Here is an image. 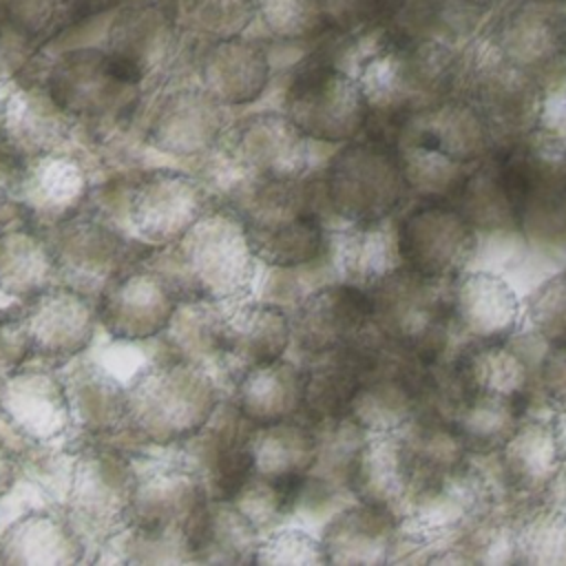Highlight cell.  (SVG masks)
I'll use <instances>...</instances> for the list:
<instances>
[{"label":"cell","instance_id":"1","mask_svg":"<svg viewBox=\"0 0 566 566\" xmlns=\"http://www.w3.org/2000/svg\"><path fill=\"white\" fill-rule=\"evenodd\" d=\"M254 252L237 210L203 212L179 239L153 254L179 303L239 301L252 285Z\"/></svg>","mask_w":566,"mask_h":566},{"label":"cell","instance_id":"2","mask_svg":"<svg viewBox=\"0 0 566 566\" xmlns=\"http://www.w3.org/2000/svg\"><path fill=\"white\" fill-rule=\"evenodd\" d=\"M217 405V387L206 369L172 354L133 376L126 389V427L155 444L184 442Z\"/></svg>","mask_w":566,"mask_h":566},{"label":"cell","instance_id":"3","mask_svg":"<svg viewBox=\"0 0 566 566\" xmlns=\"http://www.w3.org/2000/svg\"><path fill=\"white\" fill-rule=\"evenodd\" d=\"M453 95L480 113L493 144H511L539 124L535 75L509 62L486 35L473 42L460 57Z\"/></svg>","mask_w":566,"mask_h":566},{"label":"cell","instance_id":"4","mask_svg":"<svg viewBox=\"0 0 566 566\" xmlns=\"http://www.w3.org/2000/svg\"><path fill=\"white\" fill-rule=\"evenodd\" d=\"M310 144L285 115H252L217 139L212 175L221 181L230 177L237 199L274 179H294L310 168Z\"/></svg>","mask_w":566,"mask_h":566},{"label":"cell","instance_id":"5","mask_svg":"<svg viewBox=\"0 0 566 566\" xmlns=\"http://www.w3.org/2000/svg\"><path fill=\"white\" fill-rule=\"evenodd\" d=\"M208 500L206 486L190 464L153 462L135 471L126 520L128 546L184 551L188 559L186 531Z\"/></svg>","mask_w":566,"mask_h":566},{"label":"cell","instance_id":"6","mask_svg":"<svg viewBox=\"0 0 566 566\" xmlns=\"http://www.w3.org/2000/svg\"><path fill=\"white\" fill-rule=\"evenodd\" d=\"M321 177L327 210L347 223L396 214L409 195L396 148L382 142L347 144Z\"/></svg>","mask_w":566,"mask_h":566},{"label":"cell","instance_id":"7","mask_svg":"<svg viewBox=\"0 0 566 566\" xmlns=\"http://www.w3.org/2000/svg\"><path fill=\"white\" fill-rule=\"evenodd\" d=\"M285 117L312 142L347 144L369 119V104L358 77L340 66L301 69L285 93Z\"/></svg>","mask_w":566,"mask_h":566},{"label":"cell","instance_id":"8","mask_svg":"<svg viewBox=\"0 0 566 566\" xmlns=\"http://www.w3.org/2000/svg\"><path fill=\"white\" fill-rule=\"evenodd\" d=\"M402 265L431 279H453L469 270L475 232L453 203L424 201L398 217Z\"/></svg>","mask_w":566,"mask_h":566},{"label":"cell","instance_id":"9","mask_svg":"<svg viewBox=\"0 0 566 566\" xmlns=\"http://www.w3.org/2000/svg\"><path fill=\"white\" fill-rule=\"evenodd\" d=\"M133 464L111 451H88L77 458L69 489V522L77 535L113 537L128 520Z\"/></svg>","mask_w":566,"mask_h":566},{"label":"cell","instance_id":"10","mask_svg":"<svg viewBox=\"0 0 566 566\" xmlns=\"http://www.w3.org/2000/svg\"><path fill=\"white\" fill-rule=\"evenodd\" d=\"M254 422L237 402H219L203 427L184 440L192 469L199 473L210 500L232 502L254 471L250 438Z\"/></svg>","mask_w":566,"mask_h":566},{"label":"cell","instance_id":"11","mask_svg":"<svg viewBox=\"0 0 566 566\" xmlns=\"http://www.w3.org/2000/svg\"><path fill=\"white\" fill-rule=\"evenodd\" d=\"M292 338L307 354L356 347L371 340L378 332L371 321L367 290L352 283H327L307 294L296 307Z\"/></svg>","mask_w":566,"mask_h":566},{"label":"cell","instance_id":"12","mask_svg":"<svg viewBox=\"0 0 566 566\" xmlns=\"http://www.w3.org/2000/svg\"><path fill=\"white\" fill-rule=\"evenodd\" d=\"M44 88L64 115L97 119L119 113L135 84L117 71L108 51L75 49L51 64Z\"/></svg>","mask_w":566,"mask_h":566},{"label":"cell","instance_id":"13","mask_svg":"<svg viewBox=\"0 0 566 566\" xmlns=\"http://www.w3.org/2000/svg\"><path fill=\"white\" fill-rule=\"evenodd\" d=\"M449 314L464 347L504 340L524 318V298L504 276L489 270H464L451 279Z\"/></svg>","mask_w":566,"mask_h":566},{"label":"cell","instance_id":"14","mask_svg":"<svg viewBox=\"0 0 566 566\" xmlns=\"http://www.w3.org/2000/svg\"><path fill=\"white\" fill-rule=\"evenodd\" d=\"M179 298L170 283L150 265L119 274L97 301V318L117 340H144L166 332Z\"/></svg>","mask_w":566,"mask_h":566},{"label":"cell","instance_id":"15","mask_svg":"<svg viewBox=\"0 0 566 566\" xmlns=\"http://www.w3.org/2000/svg\"><path fill=\"white\" fill-rule=\"evenodd\" d=\"M203 212V186L181 172L146 175L128 197L130 228L157 248L179 239Z\"/></svg>","mask_w":566,"mask_h":566},{"label":"cell","instance_id":"16","mask_svg":"<svg viewBox=\"0 0 566 566\" xmlns=\"http://www.w3.org/2000/svg\"><path fill=\"white\" fill-rule=\"evenodd\" d=\"M292 338L287 314L268 303L239 305L230 314H219L214 365L239 380L254 367L281 358Z\"/></svg>","mask_w":566,"mask_h":566},{"label":"cell","instance_id":"17","mask_svg":"<svg viewBox=\"0 0 566 566\" xmlns=\"http://www.w3.org/2000/svg\"><path fill=\"white\" fill-rule=\"evenodd\" d=\"M9 197L31 228L60 226L77 214L86 195V175L73 157L42 153L13 177Z\"/></svg>","mask_w":566,"mask_h":566},{"label":"cell","instance_id":"18","mask_svg":"<svg viewBox=\"0 0 566 566\" xmlns=\"http://www.w3.org/2000/svg\"><path fill=\"white\" fill-rule=\"evenodd\" d=\"M22 316L31 336L33 354L49 360H66L80 354L95 334L97 305L71 287H46L42 294L24 303Z\"/></svg>","mask_w":566,"mask_h":566},{"label":"cell","instance_id":"19","mask_svg":"<svg viewBox=\"0 0 566 566\" xmlns=\"http://www.w3.org/2000/svg\"><path fill=\"white\" fill-rule=\"evenodd\" d=\"M413 475V455L400 431H365L347 467V489L358 502L402 515Z\"/></svg>","mask_w":566,"mask_h":566},{"label":"cell","instance_id":"20","mask_svg":"<svg viewBox=\"0 0 566 566\" xmlns=\"http://www.w3.org/2000/svg\"><path fill=\"white\" fill-rule=\"evenodd\" d=\"M57 274L80 292L106 287L119 276V270L130 259V245L117 228L97 221H75V217L57 226V239L51 243Z\"/></svg>","mask_w":566,"mask_h":566},{"label":"cell","instance_id":"21","mask_svg":"<svg viewBox=\"0 0 566 566\" xmlns=\"http://www.w3.org/2000/svg\"><path fill=\"white\" fill-rule=\"evenodd\" d=\"M0 413L33 442H51L71 424V402L62 378L46 369H18L0 385Z\"/></svg>","mask_w":566,"mask_h":566},{"label":"cell","instance_id":"22","mask_svg":"<svg viewBox=\"0 0 566 566\" xmlns=\"http://www.w3.org/2000/svg\"><path fill=\"white\" fill-rule=\"evenodd\" d=\"M172 44V18L164 4L153 0H137L124 7L108 31V55L135 86L168 60Z\"/></svg>","mask_w":566,"mask_h":566},{"label":"cell","instance_id":"23","mask_svg":"<svg viewBox=\"0 0 566 566\" xmlns=\"http://www.w3.org/2000/svg\"><path fill=\"white\" fill-rule=\"evenodd\" d=\"M398 142H418L464 164L482 161L493 148V137L480 113L455 95L409 115Z\"/></svg>","mask_w":566,"mask_h":566},{"label":"cell","instance_id":"24","mask_svg":"<svg viewBox=\"0 0 566 566\" xmlns=\"http://www.w3.org/2000/svg\"><path fill=\"white\" fill-rule=\"evenodd\" d=\"M564 35L566 15L546 0H524L486 33L509 62L533 75L564 53Z\"/></svg>","mask_w":566,"mask_h":566},{"label":"cell","instance_id":"25","mask_svg":"<svg viewBox=\"0 0 566 566\" xmlns=\"http://www.w3.org/2000/svg\"><path fill=\"white\" fill-rule=\"evenodd\" d=\"M378 334L356 347L329 349L307 354L303 367L305 374V398L303 411L314 424L340 420L349 416L352 400L365 378L371 347Z\"/></svg>","mask_w":566,"mask_h":566},{"label":"cell","instance_id":"26","mask_svg":"<svg viewBox=\"0 0 566 566\" xmlns=\"http://www.w3.org/2000/svg\"><path fill=\"white\" fill-rule=\"evenodd\" d=\"M223 104L206 88L170 93L157 108L148 142L170 155H195L217 144L223 128Z\"/></svg>","mask_w":566,"mask_h":566},{"label":"cell","instance_id":"27","mask_svg":"<svg viewBox=\"0 0 566 566\" xmlns=\"http://www.w3.org/2000/svg\"><path fill=\"white\" fill-rule=\"evenodd\" d=\"M329 259L345 283L369 290L387 274L402 268L398 217L347 223L329 239Z\"/></svg>","mask_w":566,"mask_h":566},{"label":"cell","instance_id":"28","mask_svg":"<svg viewBox=\"0 0 566 566\" xmlns=\"http://www.w3.org/2000/svg\"><path fill=\"white\" fill-rule=\"evenodd\" d=\"M398 520L394 511L358 500L334 513L321 535L327 564H387Z\"/></svg>","mask_w":566,"mask_h":566},{"label":"cell","instance_id":"29","mask_svg":"<svg viewBox=\"0 0 566 566\" xmlns=\"http://www.w3.org/2000/svg\"><path fill=\"white\" fill-rule=\"evenodd\" d=\"M261 531L226 500H208L186 531L188 562L254 564Z\"/></svg>","mask_w":566,"mask_h":566},{"label":"cell","instance_id":"30","mask_svg":"<svg viewBox=\"0 0 566 566\" xmlns=\"http://www.w3.org/2000/svg\"><path fill=\"white\" fill-rule=\"evenodd\" d=\"M270 80L265 49L243 35L217 40L201 57L203 88L223 106L256 99Z\"/></svg>","mask_w":566,"mask_h":566},{"label":"cell","instance_id":"31","mask_svg":"<svg viewBox=\"0 0 566 566\" xmlns=\"http://www.w3.org/2000/svg\"><path fill=\"white\" fill-rule=\"evenodd\" d=\"M497 453L506 489L517 497L537 500L539 491L562 462L553 420L526 413Z\"/></svg>","mask_w":566,"mask_h":566},{"label":"cell","instance_id":"32","mask_svg":"<svg viewBox=\"0 0 566 566\" xmlns=\"http://www.w3.org/2000/svg\"><path fill=\"white\" fill-rule=\"evenodd\" d=\"M524 416L520 400L489 391L462 389L458 385L444 418L469 453L500 451Z\"/></svg>","mask_w":566,"mask_h":566},{"label":"cell","instance_id":"33","mask_svg":"<svg viewBox=\"0 0 566 566\" xmlns=\"http://www.w3.org/2000/svg\"><path fill=\"white\" fill-rule=\"evenodd\" d=\"M234 402L254 424H272L303 411L305 374L287 360L254 367L234 382Z\"/></svg>","mask_w":566,"mask_h":566},{"label":"cell","instance_id":"34","mask_svg":"<svg viewBox=\"0 0 566 566\" xmlns=\"http://www.w3.org/2000/svg\"><path fill=\"white\" fill-rule=\"evenodd\" d=\"M57 274L51 245L27 223L0 230V292L13 301H31L51 287Z\"/></svg>","mask_w":566,"mask_h":566},{"label":"cell","instance_id":"35","mask_svg":"<svg viewBox=\"0 0 566 566\" xmlns=\"http://www.w3.org/2000/svg\"><path fill=\"white\" fill-rule=\"evenodd\" d=\"M82 542L69 520L35 511L7 526L0 553L13 564H64L82 559Z\"/></svg>","mask_w":566,"mask_h":566},{"label":"cell","instance_id":"36","mask_svg":"<svg viewBox=\"0 0 566 566\" xmlns=\"http://www.w3.org/2000/svg\"><path fill=\"white\" fill-rule=\"evenodd\" d=\"M453 206L469 221L475 237L520 230L517 212L497 159L484 157L473 166L453 197Z\"/></svg>","mask_w":566,"mask_h":566},{"label":"cell","instance_id":"37","mask_svg":"<svg viewBox=\"0 0 566 566\" xmlns=\"http://www.w3.org/2000/svg\"><path fill=\"white\" fill-rule=\"evenodd\" d=\"M254 471L263 475H307L318 455V431L307 422L256 424L250 438Z\"/></svg>","mask_w":566,"mask_h":566},{"label":"cell","instance_id":"38","mask_svg":"<svg viewBox=\"0 0 566 566\" xmlns=\"http://www.w3.org/2000/svg\"><path fill=\"white\" fill-rule=\"evenodd\" d=\"M71 413L88 433H108L126 424V387L102 365L84 363L66 380Z\"/></svg>","mask_w":566,"mask_h":566},{"label":"cell","instance_id":"39","mask_svg":"<svg viewBox=\"0 0 566 566\" xmlns=\"http://www.w3.org/2000/svg\"><path fill=\"white\" fill-rule=\"evenodd\" d=\"M396 155L407 190L424 201H451L475 166L418 142H398Z\"/></svg>","mask_w":566,"mask_h":566},{"label":"cell","instance_id":"40","mask_svg":"<svg viewBox=\"0 0 566 566\" xmlns=\"http://www.w3.org/2000/svg\"><path fill=\"white\" fill-rule=\"evenodd\" d=\"M511 562L566 566V515L533 500L515 517Z\"/></svg>","mask_w":566,"mask_h":566},{"label":"cell","instance_id":"41","mask_svg":"<svg viewBox=\"0 0 566 566\" xmlns=\"http://www.w3.org/2000/svg\"><path fill=\"white\" fill-rule=\"evenodd\" d=\"M307 475H263L252 473L232 504L259 528L268 531L296 509L303 500Z\"/></svg>","mask_w":566,"mask_h":566},{"label":"cell","instance_id":"42","mask_svg":"<svg viewBox=\"0 0 566 566\" xmlns=\"http://www.w3.org/2000/svg\"><path fill=\"white\" fill-rule=\"evenodd\" d=\"M522 323L548 345L566 343V265L524 296Z\"/></svg>","mask_w":566,"mask_h":566},{"label":"cell","instance_id":"43","mask_svg":"<svg viewBox=\"0 0 566 566\" xmlns=\"http://www.w3.org/2000/svg\"><path fill=\"white\" fill-rule=\"evenodd\" d=\"M256 13L259 0H192L188 20L192 29L217 42L241 35Z\"/></svg>","mask_w":566,"mask_h":566},{"label":"cell","instance_id":"44","mask_svg":"<svg viewBox=\"0 0 566 566\" xmlns=\"http://www.w3.org/2000/svg\"><path fill=\"white\" fill-rule=\"evenodd\" d=\"M259 15L274 35L287 40L307 38L323 24L318 0H259Z\"/></svg>","mask_w":566,"mask_h":566},{"label":"cell","instance_id":"45","mask_svg":"<svg viewBox=\"0 0 566 566\" xmlns=\"http://www.w3.org/2000/svg\"><path fill=\"white\" fill-rule=\"evenodd\" d=\"M259 564H327L321 539L301 528H283L265 537L256 553Z\"/></svg>","mask_w":566,"mask_h":566},{"label":"cell","instance_id":"46","mask_svg":"<svg viewBox=\"0 0 566 566\" xmlns=\"http://www.w3.org/2000/svg\"><path fill=\"white\" fill-rule=\"evenodd\" d=\"M60 13V0H0V27L27 40L42 38Z\"/></svg>","mask_w":566,"mask_h":566},{"label":"cell","instance_id":"47","mask_svg":"<svg viewBox=\"0 0 566 566\" xmlns=\"http://www.w3.org/2000/svg\"><path fill=\"white\" fill-rule=\"evenodd\" d=\"M33 354L22 307L0 312V385L13 376Z\"/></svg>","mask_w":566,"mask_h":566},{"label":"cell","instance_id":"48","mask_svg":"<svg viewBox=\"0 0 566 566\" xmlns=\"http://www.w3.org/2000/svg\"><path fill=\"white\" fill-rule=\"evenodd\" d=\"M535 385L551 411L566 405V343H555L544 349Z\"/></svg>","mask_w":566,"mask_h":566},{"label":"cell","instance_id":"49","mask_svg":"<svg viewBox=\"0 0 566 566\" xmlns=\"http://www.w3.org/2000/svg\"><path fill=\"white\" fill-rule=\"evenodd\" d=\"M537 502H542V504L559 511L562 515H566V460H562L557 464V469L553 471V475L548 478V482L539 491Z\"/></svg>","mask_w":566,"mask_h":566},{"label":"cell","instance_id":"50","mask_svg":"<svg viewBox=\"0 0 566 566\" xmlns=\"http://www.w3.org/2000/svg\"><path fill=\"white\" fill-rule=\"evenodd\" d=\"M117 0H60V7L64 13L73 18H88L95 15L108 7H113Z\"/></svg>","mask_w":566,"mask_h":566},{"label":"cell","instance_id":"51","mask_svg":"<svg viewBox=\"0 0 566 566\" xmlns=\"http://www.w3.org/2000/svg\"><path fill=\"white\" fill-rule=\"evenodd\" d=\"M15 480V460L7 444L0 442V495H4Z\"/></svg>","mask_w":566,"mask_h":566},{"label":"cell","instance_id":"52","mask_svg":"<svg viewBox=\"0 0 566 566\" xmlns=\"http://www.w3.org/2000/svg\"><path fill=\"white\" fill-rule=\"evenodd\" d=\"M551 420H553V431H555V442H557L559 458L566 460V405L557 407L553 411Z\"/></svg>","mask_w":566,"mask_h":566},{"label":"cell","instance_id":"53","mask_svg":"<svg viewBox=\"0 0 566 566\" xmlns=\"http://www.w3.org/2000/svg\"><path fill=\"white\" fill-rule=\"evenodd\" d=\"M562 135L566 137V122H564V128H562Z\"/></svg>","mask_w":566,"mask_h":566},{"label":"cell","instance_id":"54","mask_svg":"<svg viewBox=\"0 0 566 566\" xmlns=\"http://www.w3.org/2000/svg\"><path fill=\"white\" fill-rule=\"evenodd\" d=\"M564 55H566V35H564Z\"/></svg>","mask_w":566,"mask_h":566},{"label":"cell","instance_id":"55","mask_svg":"<svg viewBox=\"0 0 566 566\" xmlns=\"http://www.w3.org/2000/svg\"><path fill=\"white\" fill-rule=\"evenodd\" d=\"M0 562H2V553H0Z\"/></svg>","mask_w":566,"mask_h":566}]
</instances>
